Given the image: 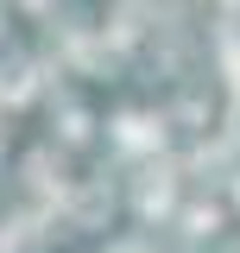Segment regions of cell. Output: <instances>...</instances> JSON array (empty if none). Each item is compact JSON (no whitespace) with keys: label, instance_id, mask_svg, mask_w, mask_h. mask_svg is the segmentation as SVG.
I'll return each instance as SVG.
<instances>
[{"label":"cell","instance_id":"3957f363","mask_svg":"<svg viewBox=\"0 0 240 253\" xmlns=\"http://www.w3.org/2000/svg\"><path fill=\"white\" fill-rule=\"evenodd\" d=\"M158 139H164V126L146 121V114H126V121H120V146H133V152H146V146H158Z\"/></svg>","mask_w":240,"mask_h":253},{"label":"cell","instance_id":"7a4b0ae2","mask_svg":"<svg viewBox=\"0 0 240 253\" xmlns=\"http://www.w3.org/2000/svg\"><path fill=\"white\" fill-rule=\"evenodd\" d=\"M171 209V171H146L139 184V215H164Z\"/></svg>","mask_w":240,"mask_h":253},{"label":"cell","instance_id":"52a82bcc","mask_svg":"<svg viewBox=\"0 0 240 253\" xmlns=\"http://www.w3.org/2000/svg\"><path fill=\"white\" fill-rule=\"evenodd\" d=\"M26 171H32V184H38V190H51V184H57V177H51V158H44V152H32V165H26Z\"/></svg>","mask_w":240,"mask_h":253},{"label":"cell","instance_id":"8992f818","mask_svg":"<svg viewBox=\"0 0 240 253\" xmlns=\"http://www.w3.org/2000/svg\"><path fill=\"white\" fill-rule=\"evenodd\" d=\"M183 234H196V241L215 234V209H190V215H183Z\"/></svg>","mask_w":240,"mask_h":253},{"label":"cell","instance_id":"6da1fadb","mask_svg":"<svg viewBox=\"0 0 240 253\" xmlns=\"http://www.w3.org/2000/svg\"><path fill=\"white\" fill-rule=\"evenodd\" d=\"M70 221H76V228H101V221H108V184L76 190V196H70Z\"/></svg>","mask_w":240,"mask_h":253},{"label":"cell","instance_id":"9c48e42d","mask_svg":"<svg viewBox=\"0 0 240 253\" xmlns=\"http://www.w3.org/2000/svg\"><path fill=\"white\" fill-rule=\"evenodd\" d=\"M114 253H146V247H114Z\"/></svg>","mask_w":240,"mask_h":253},{"label":"cell","instance_id":"277c9868","mask_svg":"<svg viewBox=\"0 0 240 253\" xmlns=\"http://www.w3.org/2000/svg\"><path fill=\"white\" fill-rule=\"evenodd\" d=\"M32 247H38V221L32 215H19L6 234H0V253H32Z\"/></svg>","mask_w":240,"mask_h":253},{"label":"cell","instance_id":"30bf717a","mask_svg":"<svg viewBox=\"0 0 240 253\" xmlns=\"http://www.w3.org/2000/svg\"><path fill=\"white\" fill-rule=\"evenodd\" d=\"M32 6H44V0H32Z\"/></svg>","mask_w":240,"mask_h":253},{"label":"cell","instance_id":"5b68a950","mask_svg":"<svg viewBox=\"0 0 240 253\" xmlns=\"http://www.w3.org/2000/svg\"><path fill=\"white\" fill-rule=\"evenodd\" d=\"M0 95H6V101H26V95H32V70H26V63L0 70Z\"/></svg>","mask_w":240,"mask_h":253},{"label":"cell","instance_id":"ba28073f","mask_svg":"<svg viewBox=\"0 0 240 253\" xmlns=\"http://www.w3.org/2000/svg\"><path fill=\"white\" fill-rule=\"evenodd\" d=\"M228 76H234V95H240V38H228Z\"/></svg>","mask_w":240,"mask_h":253}]
</instances>
